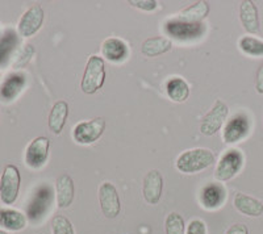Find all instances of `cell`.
Wrapping results in <instances>:
<instances>
[{
  "label": "cell",
  "mask_w": 263,
  "mask_h": 234,
  "mask_svg": "<svg viewBox=\"0 0 263 234\" xmlns=\"http://www.w3.org/2000/svg\"><path fill=\"white\" fill-rule=\"evenodd\" d=\"M213 162H215V154L210 149L196 147L180 154L175 162V167L183 174H196L211 167Z\"/></svg>",
  "instance_id": "6da1fadb"
},
{
  "label": "cell",
  "mask_w": 263,
  "mask_h": 234,
  "mask_svg": "<svg viewBox=\"0 0 263 234\" xmlns=\"http://www.w3.org/2000/svg\"><path fill=\"white\" fill-rule=\"evenodd\" d=\"M164 33L177 41L191 42L203 38L206 27L204 23H189L174 17L164 23Z\"/></svg>",
  "instance_id": "7a4b0ae2"
},
{
  "label": "cell",
  "mask_w": 263,
  "mask_h": 234,
  "mask_svg": "<svg viewBox=\"0 0 263 234\" xmlns=\"http://www.w3.org/2000/svg\"><path fill=\"white\" fill-rule=\"evenodd\" d=\"M107 72H105V63L102 57L91 55L87 61L86 69L83 72V78L81 82V88L86 95H93L104 86Z\"/></svg>",
  "instance_id": "3957f363"
},
{
  "label": "cell",
  "mask_w": 263,
  "mask_h": 234,
  "mask_svg": "<svg viewBox=\"0 0 263 234\" xmlns=\"http://www.w3.org/2000/svg\"><path fill=\"white\" fill-rule=\"evenodd\" d=\"M21 186L20 170L15 165H7L0 177V200L6 205L15 204Z\"/></svg>",
  "instance_id": "277c9868"
},
{
  "label": "cell",
  "mask_w": 263,
  "mask_h": 234,
  "mask_svg": "<svg viewBox=\"0 0 263 234\" xmlns=\"http://www.w3.org/2000/svg\"><path fill=\"white\" fill-rule=\"evenodd\" d=\"M107 126V121L103 117H95L92 120L81 121L72 129V138L77 144L91 145L102 137Z\"/></svg>",
  "instance_id": "5b68a950"
},
{
  "label": "cell",
  "mask_w": 263,
  "mask_h": 234,
  "mask_svg": "<svg viewBox=\"0 0 263 234\" xmlns=\"http://www.w3.org/2000/svg\"><path fill=\"white\" fill-rule=\"evenodd\" d=\"M243 155L239 150L232 149L228 150L224 155L220 158L215 170V178L218 182H228L232 178L236 177L242 168Z\"/></svg>",
  "instance_id": "8992f818"
},
{
  "label": "cell",
  "mask_w": 263,
  "mask_h": 234,
  "mask_svg": "<svg viewBox=\"0 0 263 234\" xmlns=\"http://www.w3.org/2000/svg\"><path fill=\"white\" fill-rule=\"evenodd\" d=\"M228 114H229V108L222 100L217 99L211 111L203 117L200 124L201 134L211 137L215 135L218 130L221 129L224 123L227 121Z\"/></svg>",
  "instance_id": "52a82bcc"
},
{
  "label": "cell",
  "mask_w": 263,
  "mask_h": 234,
  "mask_svg": "<svg viewBox=\"0 0 263 234\" xmlns=\"http://www.w3.org/2000/svg\"><path fill=\"white\" fill-rule=\"evenodd\" d=\"M50 140L45 135L36 137L27 146L25 150V163L32 170H40L46 165L49 158Z\"/></svg>",
  "instance_id": "ba28073f"
},
{
  "label": "cell",
  "mask_w": 263,
  "mask_h": 234,
  "mask_svg": "<svg viewBox=\"0 0 263 234\" xmlns=\"http://www.w3.org/2000/svg\"><path fill=\"white\" fill-rule=\"evenodd\" d=\"M44 20H45V11L40 4H34V6L29 7L24 12V15L21 16L20 21H18V36L24 37V38H29V37L34 36L41 29Z\"/></svg>",
  "instance_id": "9c48e42d"
},
{
  "label": "cell",
  "mask_w": 263,
  "mask_h": 234,
  "mask_svg": "<svg viewBox=\"0 0 263 234\" xmlns=\"http://www.w3.org/2000/svg\"><path fill=\"white\" fill-rule=\"evenodd\" d=\"M99 203L102 212L107 219H116L121 210V200L119 191L111 182H103L99 187Z\"/></svg>",
  "instance_id": "30bf717a"
},
{
  "label": "cell",
  "mask_w": 263,
  "mask_h": 234,
  "mask_svg": "<svg viewBox=\"0 0 263 234\" xmlns=\"http://www.w3.org/2000/svg\"><path fill=\"white\" fill-rule=\"evenodd\" d=\"M53 201L51 188L49 186H41L33 193V198L28 204L27 215L32 222H39L44 216H46L48 209Z\"/></svg>",
  "instance_id": "8fae6325"
},
{
  "label": "cell",
  "mask_w": 263,
  "mask_h": 234,
  "mask_svg": "<svg viewBox=\"0 0 263 234\" xmlns=\"http://www.w3.org/2000/svg\"><path fill=\"white\" fill-rule=\"evenodd\" d=\"M27 86V75L24 72H12L0 84V100L11 103L23 92Z\"/></svg>",
  "instance_id": "7c38bea8"
},
{
  "label": "cell",
  "mask_w": 263,
  "mask_h": 234,
  "mask_svg": "<svg viewBox=\"0 0 263 234\" xmlns=\"http://www.w3.org/2000/svg\"><path fill=\"white\" fill-rule=\"evenodd\" d=\"M163 191V177L158 170H150L142 182V195L147 204H158Z\"/></svg>",
  "instance_id": "4fadbf2b"
},
{
  "label": "cell",
  "mask_w": 263,
  "mask_h": 234,
  "mask_svg": "<svg viewBox=\"0 0 263 234\" xmlns=\"http://www.w3.org/2000/svg\"><path fill=\"white\" fill-rule=\"evenodd\" d=\"M249 130H250V124H249L248 117L243 114H237V116L232 117L227 123L224 128V138L225 144H236L248 135Z\"/></svg>",
  "instance_id": "5bb4252c"
},
{
  "label": "cell",
  "mask_w": 263,
  "mask_h": 234,
  "mask_svg": "<svg viewBox=\"0 0 263 234\" xmlns=\"http://www.w3.org/2000/svg\"><path fill=\"white\" fill-rule=\"evenodd\" d=\"M20 36L16 30L7 29L0 36V67H7L12 63L13 57L18 50Z\"/></svg>",
  "instance_id": "9a60e30c"
},
{
  "label": "cell",
  "mask_w": 263,
  "mask_h": 234,
  "mask_svg": "<svg viewBox=\"0 0 263 234\" xmlns=\"http://www.w3.org/2000/svg\"><path fill=\"white\" fill-rule=\"evenodd\" d=\"M55 198H57V207L61 209L69 208L72 204L75 198V184L69 174H62L57 178Z\"/></svg>",
  "instance_id": "2e32d148"
},
{
  "label": "cell",
  "mask_w": 263,
  "mask_h": 234,
  "mask_svg": "<svg viewBox=\"0 0 263 234\" xmlns=\"http://www.w3.org/2000/svg\"><path fill=\"white\" fill-rule=\"evenodd\" d=\"M225 199H227V191L221 184L210 183L201 189L200 201L205 209H217L224 204Z\"/></svg>",
  "instance_id": "e0dca14e"
},
{
  "label": "cell",
  "mask_w": 263,
  "mask_h": 234,
  "mask_svg": "<svg viewBox=\"0 0 263 234\" xmlns=\"http://www.w3.org/2000/svg\"><path fill=\"white\" fill-rule=\"evenodd\" d=\"M239 20L248 33L255 34L259 32V15L258 8L251 0H243L239 6Z\"/></svg>",
  "instance_id": "ac0fdd59"
},
{
  "label": "cell",
  "mask_w": 263,
  "mask_h": 234,
  "mask_svg": "<svg viewBox=\"0 0 263 234\" xmlns=\"http://www.w3.org/2000/svg\"><path fill=\"white\" fill-rule=\"evenodd\" d=\"M103 57L108 61L115 63L124 62L129 55V48L123 40L116 38V37H109L104 40L102 45Z\"/></svg>",
  "instance_id": "d6986e66"
},
{
  "label": "cell",
  "mask_w": 263,
  "mask_h": 234,
  "mask_svg": "<svg viewBox=\"0 0 263 234\" xmlns=\"http://www.w3.org/2000/svg\"><path fill=\"white\" fill-rule=\"evenodd\" d=\"M67 117H69V104H67V102L58 100V102L54 103L48 119V125L50 132L54 133L55 135H60L62 133L63 128H65Z\"/></svg>",
  "instance_id": "ffe728a7"
},
{
  "label": "cell",
  "mask_w": 263,
  "mask_h": 234,
  "mask_svg": "<svg viewBox=\"0 0 263 234\" xmlns=\"http://www.w3.org/2000/svg\"><path fill=\"white\" fill-rule=\"evenodd\" d=\"M27 216L13 208H0V228L9 231H20L27 226Z\"/></svg>",
  "instance_id": "44dd1931"
},
{
  "label": "cell",
  "mask_w": 263,
  "mask_h": 234,
  "mask_svg": "<svg viewBox=\"0 0 263 234\" xmlns=\"http://www.w3.org/2000/svg\"><path fill=\"white\" fill-rule=\"evenodd\" d=\"M234 207L239 213L249 217H259L263 215L262 201L242 192H237L234 196Z\"/></svg>",
  "instance_id": "7402d4cb"
},
{
  "label": "cell",
  "mask_w": 263,
  "mask_h": 234,
  "mask_svg": "<svg viewBox=\"0 0 263 234\" xmlns=\"http://www.w3.org/2000/svg\"><path fill=\"white\" fill-rule=\"evenodd\" d=\"M173 49V41L167 37H150V38L145 40L142 46H141V53L145 55V57H158V55L164 54Z\"/></svg>",
  "instance_id": "603a6c76"
},
{
  "label": "cell",
  "mask_w": 263,
  "mask_h": 234,
  "mask_svg": "<svg viewBox=\"0 0 263 234\" xmlns=\"http://www.w3.org/2000/svg\"><path fill=\"white\" fill-rule=\"evenodd\" d=\"M210 13V4L206 2H196L187 8H184L177 18L189 23H203L204 18Z\"/></svg>",
  "instance_id": "cb8c5ba5"
},
{
  "label": "cell",
  "mask_w": 263,
  "mask_h": 234,
  "mask_svg": "<svg viewBox=\"0 0 263 234\" xmlns=\"http://www.w3.org/2000/svg\"><path fill=\"white\" fill-rule=\"evenodd\" d=\"M166 92L173 102L184 103L190 96V86L184 79L175 76L166 84Z\"/></svg>",
  "instance_id": "d4e9b609"
},
{
  "label": "cell",
  "mask_w": 263,
  "mask_h": 234,
  "mask_svg": "<svg viewBox=\"0 0 263 234\" xmlns=\"http://www.w3.org/2000/svg\"><path fill=\"white\" fill-rule=\"evenodd\" d=\"M238 48L242 53L250 57H262L263 55V41L251 36H243L239 38Z\"/></svg>",
  "instance_id": "484cf974"
},
{
  "label": "cell",
  "mask_w": 263,
  "mask_h": 234,
  "mask_svg": "<svg viewBox=\"0 0 263 234\" xmlns=\"http://www.w3.org/2000/svg\"><path fill=\"white\" fill-rule=\"evenodd\" d=\"M34 53H36L34 46L30 45V44H25L23 48L18 49L17 53H16L15 57H13L12 63H11V65H12V69L20 70L23 69V67L27 66L28 63L30 62V60L33 58V55H34Z\"/></svg>",
  "instance_id": "4316f807"
},
{
  "label": "cell",
  "mask_w": 263,
  "mask_h": 234,
  "mask_svg": "<svg viewBox=\"0 0 263 234\" xmlns=\"http://www.w3.org/2000/svg\"><path fill=\"white\" fill-rule=\"evenodd\" d=\"M166 234H185V224L183 217L177 212H171L164 220Z\"/></svg>",
  "instance_id": "83f0119b"
},
{
  "label": "cell",
  "mask_w": 263,
  "mask_h": 234,
  "mask_svg": "<svg viewBox=\"0 0 263 234\" xmlns=\"http://www.w3.org/2000/svg\"><path fill=\"white\" fill-rule=\"evenodd\" d=\"M51 231H53V234H75L71 221L63 215H55L53 217Z\"/></svg>",
  "instance_id": "f1b7e54d"
},
{
  "label": "cell",
  "mask_w": 263,
  "mask_h": 234,
  "mask_svg": "<svg viewBox=\"0 0 263 234\" xmlns=\"http://www.w3.org/2000/svg\"><path fill=\"white\" fill-rule=\"evenodd\" d=\"M129 4L135 8L141 9V11H146V12H152V11L158 8V2H156V0H130Z\"/></svg>",
  "instance_id": "f546056e"
},
{
  "label": "cell",
  "mask_w": 263,
  "mask_h": 234,
  "mask_svg": "<svg viewBox=\"0 0 263 234\" xmlns=\"http://www.w3.org/2000/svg\"><path fill=\"white\" fill-rule=\"evenodd\" d=\"M185 234H206V226L205 222L201 220H191L187 226V231Z\"/></svg>",
  "instance_id": "4dcf8cb0"
},
{
  "label": "cell",
  "mask_w": 263,
  "mask_h": 234,
  "mask_svg": "<svg viewBox=\"0 0 263 234\" xmlns=\"http://www.w3.org/2000/svg\"><path fill=\"white\" fill-rule=\"evenodd\" d=\"M225 234H249V229L245 224L238 222V224H234V225L230 226Z\"/></svg>",
  "instance_id": "1f68e13d"
},
{
  "label": "cell",
  "mask_w": 263,
  "mask_h": 234,
  "mask_svg": "<svg viewBox=\"0 0 263 234\" xmlns=\"http://www.w3.org/2000/svg\"><path fill=\"white\" fill-rule=\"evenodd\" d=\"M255 90L258 93L263 95V63L259 66L255 76Z\"/></svg>",
  "instance_id": "d6a6232c"
},
{
  "label": "cell",
  "mask_w": 263,
  "mask_h": 234,
  "mask_svg": "<svg viewBox=\"0 0 263 234\" xmlns=\"http://www.w3.org/2000/svg\"><path fill=\"white\" fill-rule=\"evenodd\" d=\"M0 234H8V233H7L6 230H2V229H0Z\"/></svg>",
  "instance_id": "836d02e7"
},
{
  "label": "cell",
  "mask_w": 263,
  "mask_h": 234,
  "mask_svg": "<svg viewBox=\"0 0 263 234\" xmlns=\"http://www.w3.org/2000/svg\"><path fill=\"white\" fill-rule=\"evenodd\" d=\"M0 81H2V71H0Z\"/></svg>",
  "instance_id": "e575fe53"
}]
</instances>
